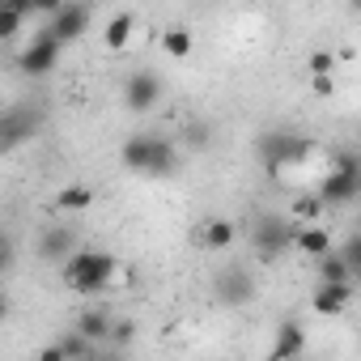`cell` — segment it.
<instances>
[{
	"mask_svg": "<svg viewBox=\"0 0 361 361\" xmlns=\"http://www.w3.org/2000/svg\"><path fill=\"white\" fill-rule=\"evenodd\" d=\"M157 102H161V77H157V73L140 68V73H132V77L123 81V106H128L132 115H149Z\"/></svg>",
	"mask_w": 361,
	"mask_h": 361,
	"instance_id": "cell-7",
	"label": "cell"
},
{
	"mask_svg": "<svg viewBox=\"0 0 361 361\" xmlns=\"http://www.w3.org/2000/svg\"><path fill=\"white\" fill-rule=\"evenodd\" d=\"M161 47H166L170 60H188V56H192V35H188L183 26H170V30L161 35Z\"/></svg>",
	"mask_w": 361,
	"mask_h": 361,
	"instance_id": "cell-18",
	"label": "cell"
},
{
	"mask_svg": "<svg viewBox=\"0 0 361 361\" xmlns=\"http://www.w3.org/2000/svg\"><path fill=\"white\" fill-rule=\"evenodd\" d=\"M306 73H310V77H319V73H336V51H323V47L310 51V56H306Z\"/></svg>",
	"mask_w": 361,
	"mask_h": 361,
	"instance_id": "cell-23",
	"label": "cell"
},
{
	"mask_svg": "<svg viewBox=\"0 0 361 361\" xmlns=\"http://www.w3.org/2000/svg\"><path fill=\"white\" fill-rule=\"evenodd\" d=\"M51 30L60 43H77L85 30H90V5H81V0H68V5L51 18Z\"/></svg>",
	"mask_w": 361,
	"mask_h": 361,
	"instance_id": "cell-10",
	"label": "cell"
},
{
	"mask_svg": "<svg viewBox=\"0 0 361 361\" xmlns=\"http://www.w3.org/2000/svg\"><path fill=\"white\" fill-rule=\"evenodd\" d=\"M73 251H77V230H73V226H47V230H43V238H39V259L64 264Z\"/></svg>",
	"mask_w": 361,
	"mask_h": 361,
	"instance_id": "cell-11",
	"label": "cell"
},
{
	"mask_svg": "<svg viewBox=\"0 0 361 361\" xmlns=\"http://www.w3.org/2000/svg\"><path fill=\"white\" fill-rule=\"evenodd\" d=\"M22 18H26V9H13V5L0 9V39H13L22 30Z\"/></svg>",
	"mask_w": 361,
	"mask_h": 361,
	"instance_id": "cell-22",
	"label": "cell"
},
{
	"mask_svg": "<svg viewBox=\"0 0 361 361\" xmlns=\"http://www.w3.org/2000/svg\"><path fill=\"white\" fill-rule=\"evenodd\" d=\"M293 247H298L302 255H310V259H323L327 251H336V247H331V234H327L319 221H298V230H293Z\"/></svg>",
	"mask_w": 361,
	"mask_h": 361,
	"instance_id": "cell-13",
	"label": "cell"
},
{
	"mask_svg": "<svg viewBox=\"0 0 361 361\" xmlns=\"http://www.w3.org/2000/svg\"><path fill=\"white\" fill-rule=\"evenodd\" d=\"M119 157H123L128 170H136V174H153V178H161V174L174 170V145H170L166 136H153V132H136V136H128L123 149H119Z\"/></svg>",
	"mask_w": 361,
	"mask_h": 361,
	"instance_id": "cell-2",
	"label": "cell"
},
{
	"mask_svg": "<svg viewBox=\"0 0 361 361\" xmlns=\"http://www.w3.org/2000/svg\"><path fill=\"white\" fill-rule=\"evenodd\" d=\"M306 353V327L298 319H285L276 327V340H272V361H289V357H302Z\"/></svg>",
	"mask_w": 361,
	"mask_h": 361,
	"instance_id": "cell-14",
	"label": "cell"
},
{
	"mask_svg": "<svg viewBox=\"0 0 361 361\" xmlns=\"http://www.w3.org/2000/svg\"><path fill=\"white\" fill-rule=\"evenodd\" d=\"M213 293H217L221 306H251V302H255V276H251L247 268H226V272L217 276Z\"/></svg>",
	"mask_w": 361,
	"mask_h": 361,
	"instance_id": "cell-8",
	"label": "cell"
},
{
	"mask_svg": "<svg viewBox=\"0 0 361 361\" xmlns=\"http://www.w3.org/2000/svg\"><path fill=\"white\" fill-rule=\"evenodd\" d=\"M310 153H314V145H310L306 136H298V132L276 128V132H264V136H259V157H264V166H268V170L298 166V161H306Z\"/></svg>",
	"mask_w": 361,
	"mask_h": 361,
	"instance_id": "cell-4",
	"label": "cell"
},
{
	"mask_svg": "<svg viewBox=\"0 0 361 361\" xmlns=\"http://www.w3.org/2000/svg\"><path fill=\"white\" fill-rule=\"evenodd\" d=\"M234 238H238V226H234L230 217H209V221H200V230H196V243H200L204 251H230Z\"/></svg>",
	"mask_w": 361,
	"mask_h": 361,
	"instance_id": "cell-12",
	"label": "cell"
},
{
	"mask_svg": "<svg viewBox=\"0 0 361 361\" xmlns=\"http://www.w3.org/2000/svg\"><path fill=\"white\" fill-rule=\"evenodd\" d=\"M77 331H85L90 340H111V331H115V319L102 310V306H94V310H85V314H77Z\"/></svg>",
	"mask_w": 361,
	"mask_h": 361,
	"instance_id": "cell-16",
	"label": "cell"
},
{
	"mask_svg": "<svg viewBox=\"0 0 361 361\" xmlns=\"http://www.w3.org/2000/svg\"><path fill=\"white\" fill-rule=\"evenodd\" d=\"M5 5H13V9H26V13H30V9H35V0H5Z\"/></svg>",
	"mask_w": 361,
	"mask_h": 361,
	"instance_id": "cell-28",
	"label": "cell"
},
{
	"mask_svg": "<svg viewBox=\"0 0 361 361\" xmlns=\"http://www.w3.org/2000/svg\"><path fill=\"white\" fill-rule=\"evenodd\" d=\"M310 94H314V98H331V94H336V81H331V73H319V77H310Z\"/></svg>",
	"mask_w": 361,
	"mask_h": 361,
	"instance_id": "cell-25",
	"label": "cell"
},
{
	"mask_svg": "<svg viewBox=\"0 0 361 361\" xmlns=\"http://www.w3.org/2000/svg\"><path fill=\"white\" fill-rule=\"evenodd\" d=\"M90 204H94V192H90V188H81V183H73V188H64V192H60V209H64V213L90 209Z\"/></svg>",
	"mask_w": 361,
	"mask_h": 361,
	"instance_id": "cell-20",
	"label": "cell"
},
{
	"mask_svg": "<svg viewBox=\"0 0 361 361\" xmlns=\"http://www.w3.org/2000/svg\"><path fill=\"white\" fill-rule=\"evenodd\" d=\"M60 348H64V361H85V357H94V348H98V340H90L85 331H68L64 340H60Z\"/></svg>",
	"mask_w": 361,
	"mask_h": 361,
	"instance_id": "cell-17",
	"label": "cell"
},
{
	"mask_svg": "<svg viewBox=\"0 0 361 361\" xmlns=\"http://www.w3.org/2000/svg\"><path fill=\"white\" fill-rule=\"evenodd\" d=\"M323 209H327V204H323L319 192H314V196H298V200H293V221H319Z\"/></svg>",
	"mask_w": 361,
	"mask_h": 361,
	"instance_id": "cell-21",
	"label": "cell"
},
{
	"mask_svg": "<svg viewBox=\"0 0 361 361\" xmlns=\"http://www.w3.org/2000/svg\"><path fill=\"white\" fill-rule=\"evenodd\" d=\"M319 281H353L348 259H344L340 251H327V255L319 259Z\"/></svg>",
	"mask_w": 361,
	"mask_h": 361,
	"instance_id": "cell-19",
	"label": "cell"
},
{
	"mask_svg": "<svg viewBox=\"0 0 361 361\" xmlns=\"http://www.w3.org/2000/svg\"><path fill=\"white\" fill-rule=\"evenodd\" d=\"M132 35H136V13H115L102 30V43H106V51H123L132 43Z\"/></svg>",
	"mask_w": 361,
	"mask_h": 361,
	"instance_id": "cell-15",
	"label": "cell"
},
{
	"mask_svg": "<svg viewBox=\"0 0 361 361\" xmlns=\"http://www.w3.org/2000/svg\"><path fill=\"white\" fill-rule=\"evenodd\" d=\"M319 196H323L327 209L353 204V200L361 196V157H357V153H340V157H336L331 174L319 183Z\"/></svg>",
	"mask_w": 361,
	"mask_h": 361,
	"instance_id": "cell-3",
	"label": "cell"
},
{
	"mask_svg": "<svg viewBox=\"0 0 361 361\" xmlns=\"http://www.w3.org/2000/svg\"><path fill=\"white\" fill-rule=\"evenodd\" d=\"M293 230H298V221H281V217H259V226H255V251H259V259H281L289 247H293Z\"/></svg>",
	"mask_w": 361,
	"mask_h": 361,
	"instance_id": "cell-6",
	"label": "cell"
},
{
	"mask_svg": "<svg viewBox=\"0 0 361 361\" xmlns=\"http://www.w3.org/2000/svg\"><path fill=\"white\" fill-rule=\"evenodd\" d=\"M348 5H353V9H357V13H361V0H348Z\"/></svg>",
	"mask_w": 361,
	"mask_h": 361,
	"instance_id": "cell-29",
	"label": "cell"
},
{
	"mask_svg": "<svg viewBox=\"0 0 361 361\" xmlns=\"http://www.w3.org/2000/svg\"><path fill=\"white\" fill-rule=\"evenodd\" d=\"M60 47H64V43L56 39V30H51V26H47V30H39V35H35V43H30V47L22 51V60H18V64H22V73H26V77H47V73L60 64Z\"/></svg>",
	"mask_w": 361,
	"mask_h": 361,
	"instance_id": "cell-5",
	"label": "cell"
},
{
	"mask_svg": "<svg viewBox=\"0 0 361 361\" xmlns=\"http://www.w3.org/2000/svg\"><path fill=\"white\" fill-rule=\"evenodd\" d=\"M340 255L348 259V268H353V281H361V234H353V238L340 247Z\"/></svg>",
	"mask_w": 361,
	"mask_h": 361,
	"instance_id": "cell-24",
	"label": "cell"
},
{
	"mask_svg": "<svg viewBox=\"0 0 361 361\" xmlns=\"http://www.w3.org/2000/svg\"><path fill=\"white\" fill-rule=\"evenodd\" d=\"M132 336H136V323H128V319H123V323H115V331H111V340H115V344H128Z\"/></svg>",
	"mask_w": 361,
	"mask_h": 361,
	"instance_id": "cell-27",
	"label": "cell"
},
{
	"mask_svg": "<svg viewBox=\"0 0 361 361\" xmlns=\"http://www.w3.org/2000/svg\"><path fill=\"white\" fill-rule=\"evenodd\" d=\"M64 5H68V0H35V9H30V13H35V18H47V22H51V18H56V13H60Z\"/></svg>",
	"mask_w": 361,
	"mask_h": 361,
	"instance_id": "cell-26",
	"label": "cell"
},
{
	"mask_svg": "<svg viewBox=\"0 0 361 361\" xmlns=\"http://www.w3.org/2000/svg\"><path fill=\"white\" fill-rule=\"evenodd\" d=\"M348 302H353V281H319V289L310 298V310L323 314V319H336V314L348 310Z\"/></svg>",
	"mask_w": 361,
	"mask_h": 361,
	"instance_id": "cell-9",
	"label": "cell"
},
{
	"mask_svg": "<svg viewBox=\"0 0 361 361\" xmlns=\"http://www.w3.org/2000/svg\"><path fill=\"white\" fill-rule=\"evenodd\" d=\"M115 255L111 251H73L64 264H60V276H64V285L73 289V293H102L106 285H111V276H115Z\"/></svg>",
	"mask_w": 361,
	"mask_h": 361,
	"instance_id": "cell-1",
	"label": "cell"
}]
</instances>
